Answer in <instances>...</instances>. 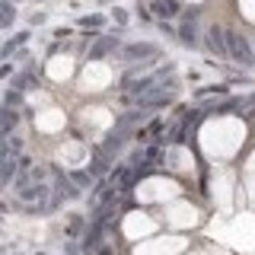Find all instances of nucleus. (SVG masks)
Here are the masks:
<instances>
[{"mask_svg": "<svg viewBox=\"0 0 255 255\" xmlns=\"http://www.w3.org/2000/svg\"><path fill=\"white\" fill-rule=\"evenodd\" d=\"M115 45H118V42H115V38H112V35L99 38V42L93 45V58H102V54H109V51H112V48H115Z\"/></svg>", "mask_w": 255, "mask_h": 255, "instance_id": "423d86ee", "label": "nucleus"}, {"mask_svg": "<svg viewBox=\"0 0 255 255\" xmlns=\"http://www.w3.org/2000/svg\"><path fill=\"white\" fill-rule=\"evenodd\" d=\"M172 96H175V80L166 77V70H163L147 90L134 96V106H137V109H163V106L172 102Z\"/></svg>", "mask_w": 255, "mask_h": 255, "instance_id": "f257e3e1", "label": "nucleus"}, {"mask_svg": "<svg viewBox=\"0 0 255 255\" xmlns=\"http://www.w3.org/2000/svg\"><path fill=\"white\" fill-rule=\"evenodd\" d=\"M80 26H83V29H99V26H106V19H102V16H83Z\"/></svg>", "mask_w": 255, "mask_h": 255, "instance_id": "6e6552de", "label": "nucleus"}, {"mask_svg": "<svg viewBox=\"0 0 255 255\" xmlns=\"http://www.w3.org/2000/svg\"><path fill=\"white\" fill-rule=\"evenodd\" d=\"M156 51L159 48L153 42H131V45H125L122 48V58L128 64H134V61H147V58H156Z\"/></svg>", "mask_w": 255, "mask_h": 255, "instance_id": "7ed1b4c3", "label": "nucleus"}, {"mask_svg": "<svg viewBox=\"0 0 255 255\" xmlns=\"http://www.w3.org/2000/svg\"><path fill=\"white\" fill-rule=\"evenodd\" d=\"M227 58L243 64V67H252L255 64V48L249 45V38L236 29H227Z\"/></svg>", "mask_w": 255, "mask_h": 255, "instance_id": "f03ea898", "label": "nucleus"}, {"mask_svg": "<svg viewBox=\"0 0 255 255\" xmlns=\"http://www.w3.org/2000/svg\"><path fill=\"white\" fill-rule=\"evenodd\" d=\"M252 102H255V99H252Z\"/></svg>", "mask_w": 255, "mask_h": 255, "instance_id": "1a4fd4ad", "label": "nucleus"}, {"mask_svg": "<svg viewBox=\"0 0 255 255\" xmlns=\"http://www.w3.org/2000/svg\"><path fill=\"white\" fill-rule=\"evenodd\" d=\"M207 42H211V48L220 54V58H227V32L220 26H207Z\"/></svg>", "mask_w": 255, "mask_h": 255, "instance_id": "20e7f679", "label": "nucleus"}, {"mask_svg": "<svg viewBox=\"0 0 255 255\" xmlns=\"http://www.w3.org/2000/svg\"><path fill=\"white\" fill-rule=\"evenodd\" d=\"M179 35H182V42L195 45V42H198V32H195V22H185V26H179Z\"/></svg>", "mask_w": 255, "mask_h": 255, "instance_id": "0eeeda50", "label": "nucleus"}, {"mask_svg": "<svg viewBox=\"0 0 255 255\" xmlns=\"http://www.w3.org/2000/svg\"><path fill=\"white\" fill-rule=\"evenodd\" d=\"M153 13L169 19V16H179L182 13V0H153Z\"/></svg>", "mask_w": 255, "mask_h": 255, "instance_id": "39448f33", "label": "nucleus"}]
</instances>
